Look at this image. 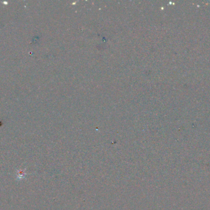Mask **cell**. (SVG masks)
Here are the masks:
<instances>
[{"label":"cell","instance_id":"obj_1","mask_svg":"<svg viewBox=\"0 0 210 210\" xmlns=\"http://www.w3.org/2000/svg\"><path fill=\"white\" fill-rule=\"evenodd\" d=\"M26 176V173H25V171L24 170H18L17 171V174H16V176H17V181H21L22 179H23L25 178Z\"/></svg>","mask_w":210,"mask_h":210}]
</instances>
